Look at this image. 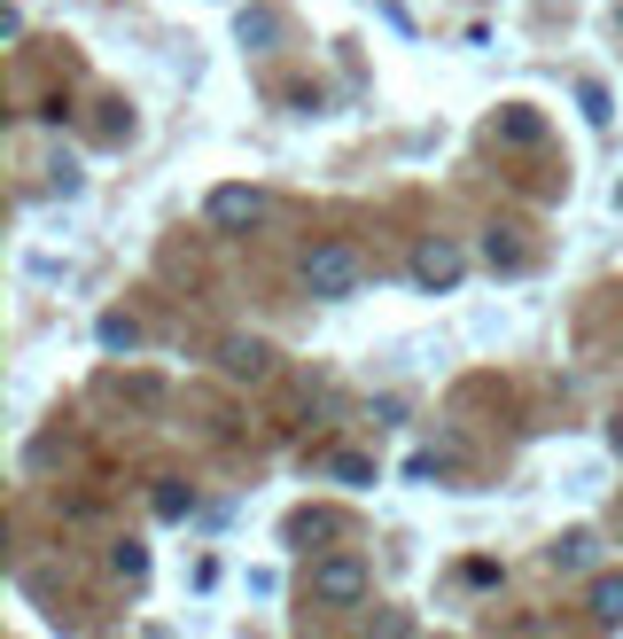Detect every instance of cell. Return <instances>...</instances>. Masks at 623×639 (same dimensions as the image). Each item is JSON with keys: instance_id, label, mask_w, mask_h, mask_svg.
<instances>
[{"instance_id": "7", "label": "cell", "mask_w": 623, "mask_h": 639, "mask_svg": "<svg viewBox=\"0 0 623 639\" xmlns=\"http://www.w3.org/2000/svg\"><path fill=\"white\" fill-rule=\"evenodd\" d=\"M600 554V538L592 530H561V546H554V570H585Z\"/></svg>"}, {"instance_id": "1", "label": "cell", "mask_w": 623, "mask_h": 639, "mask_svg": "<svg viewBox=\"0 0 623 639\" xmlns=\"http://www.w3.org/2000/svg\"><path fill=\"white\" fill-rule=\"evenodd\" d=\"M304 289L312 297H351V289H359V250H351V242H320V250H304Z\"/></svg>"}, {"instance_id": "15", "label": "cell", "mask_w": 623, "mask_h": 639, "mask_svg": "<svg viewBox=\"0 0 623 639\" xmlns=\"http://www.w3.org/2000/svg\"><path fill=\"white\" fill-rule=\"evenodd\" d=\"M608 437H615V452H623V421H615V429H608Z\"/></svg>"}, {"instance_id": "2", "label": "cell", "mask_w": 623, "mask_h": 639, "mask_svg": "<svg viewBox=\"0 0 623 639\" xmlns=\"http://www.w3.org/2000/svg\"><path fill=\"white\" fill-rule=\"evenodd\" d=\"M460 273H468V257H460V242H444V234H429L421 250H413V282L421 289H460Z\"/></svg>"}, {"instance_id": "14", "label": "cell", "mask_w": 623, "mask_h": 639, "mask_svg": "<svg viewBox=\"0 0 623 639\" xmlns=\"http://www.w3.org/2000/svg\"><path fill=\"white\" fill-rule=\"evenodd\" d=\"M110 562H118V577H141V570H148V554H141V546H133V538L118 546V554H110Z\"/></svg>"}, {"instance_id": "6", "label": "cell", "mask_w": 623, "mask_h": 639, "mask_svg": "<svg viewBox=\"0 0 623 639\" xmlns=\"http://www.w3.org/2000/svg\"><path fill=\"white\" fill-rule=\"evenodd\" d=\"M234 40H242V47H274V40H281V16H274V9H242Z\"/></svg>"}, {"instance_id": "12", "label": "cell", "mask_w": 623, "mask_h": 639, "mask_svg": "<svg viewBox=\"0 0 623 639\" xmlns=\"http://www.w3.org/2000/svg\"><path fill=\"white\" fill-rule=\"evenodd\" d=\"M499 133H507V141H538L546 125H538V118H530V110H507V118H499Z\"/></svg>"}, {"instance_id": "8", "label": "cell", "mask_w": 623, "mask_h": 639, "mask_svg": "<svg viewBox=\"0 0 623 639\" xmlns=\"http://www.w3.org/2000/svg\"><path fill=\"white\" fill-rule=\"evenodd\" d=\"M592 616L600 624H623V577H600L592 585Z\"/></svg>"}, {"instance_id": "9", "label": "cell", "mask_w": 623, "mask_h": 639, "mask_svg": "<svg viewBox=\"0 0 623 639\" xmlns=\"http://www.w3.org/2000/svg\"><path fill=\"white\" fill-rule=\"evenodd\" d=\"M102 343H110V351H133V343H141V320H125V312H102Z\"/></svg>"}, {"instance_id": "3", "label": "cell", "mask_w": 623, "mask_h": 639, "mask_svg": "<svg viewBox=\"0 0 623 639\" xmlns=\"http://www.w3.org/2000/svg\"><path fill=\"white\" fill-rule=\"evenodd\" d=\"M312 601L327 608H351V601H367V562H351V554H327L312 570Z\"/></svg>"}, {"instance_id": "13", "label": "cell", "mask_w": 623, "mask_h": 639, "mask_svg": "<svg viewBox=\"0 0 623 639\" xmlns=\"http://www.w3.org/2000/svg\"><path fill=\"white\" fill-rule=\"evenodd\" d=\"M375 639H413V616H405V608H382V616H375Z\"/></svg>"}, {"instance_id": "4", "label": "cell", "mask_w": 623, "mask_h": 639, "mask_svg": "<svg viewBox=\"0 0 623 639\" xmlns=\"http://www.w3.org/2000/svg\"><path fill=\"white\" fill-rule=\"evenodd\" d=\"M203 219H211V227H226V234H242V227H257V219H265V196H257V188H211Z\"/></svg>"}, {"instance_id": "11", "label": "cell", "mask_w": 623, "mask_h": 639, "mask_svg": "<svg viewBox=\"0 0 623 639\" xmlns=\"http://www.w3.org/2000/svg\"><path fill=\"white\" fill-rule=\"evenodd\" d=\"M188 507H196V499H188V492H180V484H156V515H164V522H180V515H188Z\"/></svg>"}, {"instance_id": "5", "label": "cell", "mask_w": 623, "mask_h": 639, "mask_svg": "<svg viewBox=\"0 0 623 639\" xmlns=\"http://www.w3.org/2000/svg\"><path fill=\"white\" fill-rule=\"evenodd\" d=\"M265 367H274V351H265V343H226V375L234 383H257Z\"/></svg>"}, {"instance_id": "16", "label": "cell", "mask_w": 623, "mask_h": 639, "mask_svg": "<svg viewBox=\"0 0 623 639\" xmlns=\"http://www.w3.org/2000/svg\"><path fill=\"white\" fill-rule=\"evenodd\" d=\"M615 522H623V507H615Z\"/></svg>"}, {"instance_id": "10", "label": "cell", "mask_w": 623, "mask_h": 639, "mask_svg": "<svg viewBox=\"0 0 623 639\" xmlns=\"http://www.w3.org/2000/svg\"><path fill=\"white\" fill-rule=\"evenodd\" d=\"M327 476H343V484H375V469L359 461V452H335V461H327Z\"/></svg>"}]
</instances>
